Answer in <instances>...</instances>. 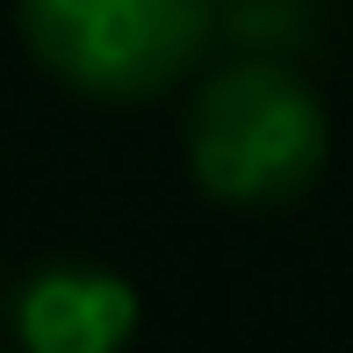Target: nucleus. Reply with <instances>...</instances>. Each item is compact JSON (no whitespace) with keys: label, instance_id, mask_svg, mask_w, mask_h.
I'll return each mask as SVG.
<instances>
[{"label":"nucleus","instance_id":"obj_1","mask_svg":"<svg viewBox=\"0 0 353 353\" xmlns=\"http://www.w3.org/2000/svg\"><path fill=\"white\" fill-rule=\"evenodd\" d=\"M181 152L195 188L223 210H281L317 188L332 159V116L317 87L274 51H238L195 72Z\"/></svg>","mask_w":353,"mask_h":353},{"label":"nucleus","instance_id":"obj_2","mask_svg":"<svg viewBox=\"0 0 353 353\" xmlns=\"http://www.w3.org/2000/svg\"><path fill=\"white\" fill-rule=\"evenodd\" d=\"M29 58L87 101H159L202 72L216 0H14Z\"/></svg>","mask_w":353,"mask_h":353},{"label":"nucleus","instance_id":"obj_3","mask_svg":"<svg viewBox=\"0 0 353 353\" xmlns=\"http://www.w3.org/2000/svg\"><path fill=\"white\" fill-rule=\"evenodd\" d=\"M14 353H130L137 281L101 260H43L8 296Z\"/></svg>","mask_w":353,"mask_h":353}]
</instances>
